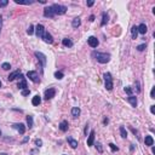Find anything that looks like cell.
Returning <instances> with one entry per match:
<instances>
[{
  "instance_id": "21",
  "label": "cell",
  "mask_w": 155,
  "mask_h": 155,
  "mask_svg": "<svg viewBox=\"0 0 155 155\" xmlns=\"http://www.w3.org/2000/svg\"><path fill=\"white\" fill-rule=\"evenodd\" d=\"M127 101L130 102V104L132 105V107H135V108L137 107V98L135 97V96H129V97H127Z\"/></svg>"
},
{
  "instance_id": "2",
  "label": "cell",
  "mask_w": 155,
  "mask_h": 155,
  "mask_svg": "<svg viewBox=\"0 0 155 155\" xmlns=\"http://www.w3.org/2000/svg\"><path fill=\"white\" fill-rule=\"evenodd\" d=\"M51 7H52V10H54L55 15H64V13L67 12V6H64V5H60V4H52L51 5Z\"/></svg>"
},
{
  "instance_id": "7",
  "label": "cell",
  "mask_w": 155,
  "mask_h": 155,
  "mask_svg": "<svg viewBox=\"0 0 155 155\" xmlns=\"http://www.w3.org/2000/svg\"><path fill=\"white\" fill-rule=\"evenodd\" d=\"M18 78H21V80L18 81V85H17V87H18L19 90H25L27 87H28V86H27V80L24 79L23 74H21V75H19Z\"/></svg>"
},
{
  "instance_id": "42",
  "label": "cell",
  "mask_w": 155,
  "mask_h": 155,
  "mask_svg": "<svg viewBox=\"0 0 155 155\" xmlns=\"http://www.w3.org/2000/svg\"><path fill=\"white\" fill-rule=\"evenodd\" d=\"M1 27H3V17L0 16V32H1Z\"/></svg>"
},
{
  "instance_id": "17",
  "label": "cell",
  "mask_w": 155,
  "mask_h": 155,
  "mask_svg": "<svg viewBox=\"0 0 155 155\" xmlns=\"http://www.w3.org/2000/svg\"><path fill=\"white\" fill-rule=\"evenodd\" d=\"M137 29H138V33H141V34H146L147 33V25H146V23H141V24L137 27Z\"/></svg>"
},
{
  "instance_id": "30",
  "label": "cell",
  "mask_w": 155,
  "mask_h": 155,
  "mask_svg": "<svg viewBox=\"0 0 155 155\" xmlns=\"http://www.w3.org/2000/svg\"><path fill=\"white\" fill-rule=\"evenodd\" d=\"M124 90H125V92H126L129 96H132V87H131V86H126Z\"/></svg>"
},
{
  "instance_id": "49",
  "label": "cell",
  "mask_w": 155,
  "mask_h": 155,
  "mask_svg": "<svg viewBox=\"0 0 155 155\" xmlns=\"http://www.w3.org/2000/svg\"><path fill=\"white\" fill-rule=\"evenodd\" d=\"M0 136H1V131H0Z\"/></svg>"
},
{
  "instance_id": "24",
  "label": "cell",
  "mask_w": 155,
  "mask_h": 155,
  "mask_svg": "<svg viewBox=\"0 0 155 155\" xmlns=\"http://www.w3.org/2000/svg\"><path fill=\"white\" fill-rule=\"evenodd\" d=\"M40 103H41V98H40V96H39V95L34 96V97H33V99H32V104H33V105H39Z\"/></svg>"
},
{
  "instance_id": "50",
  "label": "cell",
  "mask_w": 155,
  "mask_h": 155,
  "mask_svg": "<svg viewBox=\"0 0 155 155\" xmlns=\"http://www.w3.org/2000/svg\"><path fill=\"white\" fill-rule=\"evenodd\" d=\"M63 155H67V154H63Z\"/></svg>"
},
{
  "instance_id": "14",
  "label": "cell",
  "mask_w": 155,
  "mask_h": 155,
  "mask_svg": "<svg viewBox=\"0 0 155 155\" xmlns=\"http://www.w3.org/2000/svg\"><path fill=\"white\" fill-rule=\"evenodd\" d=\"M93 142H95V131L92 130L89 135V138H87V146L92 147L93 146Z\"/></svg>"
},
{
  "instance_id": "25",
  "label": "cell",
  "mask_w": 155,
  "mask_h": 155,
  "mask_svg": "<svg viewBox=\"0 0 155 155\" xmlns=\"http://www.w3.org/2000/svg\"><path fill=\"white\" fill-rule=\"evenodd\" d=\"M131 34H132V39L136 40L137 35H138V29H137V25H133V27H132V29H131Z\"/></svg>"
},
{
  "instance_id": "8",
  "label": "cell",
  "mask_w": 155,
  "mask_h": 155,
  "mask_svg": "<svg viewBox=\"0 0 155 155\" xmlns=\"http://www.w3.org/2000/svg\"><path fill=\"white\" fill-rule=\"evenodd\" d=\"M35 33H36V36L38 38H42V35H44L45 33V27L42 24H38L36 27H35Z\"/></svg>"
},
{
  "instance_id": "45",
  "label": "cell",
  "mask_w": 155,
  "mask_h": 155,
  "mask_svg": "<svg viewBox=\"0 0 155 155\" xmlns=\"http://www.w3.org/2000/svg\"><path fill=\"white\" fill-rule=\"evenodd\" d=\"M90 21H91V22H93V21H95V16H93V15H91V16H90Z\"/></svg>"
},
{
  "instance_id": "39",
  "label": "cell",
  "mask_w": 155,
  "mask_h": 155,
  "mask_svg": "<svg viewBox=\"0 0 155 155\" xmlns=\"http://www.w3.org/2000/svg\"><path fill=\"white\" fill-rule=\"evenodd\" d=\"M136 87H137V92H141V85H139V81H136Z\"/></svg>"
},
{
  "instance_id": "38",
  "label": "cell",
  "mask_w": 155,
  "mask_h": 155,
  "mask_svg": "<svg viewBox=\"0 0 155 155\" xmlns=\"http://www.w3.org/2000/svg\"><path fill=\"white\" fill-rule=\"evenodd\" d=\"M35 146H36V147H41V146H42V141H41V139H35Z\"/></svg>"
},
{
  "instance_id": "29",
  "label": "cell",
  "mask_w": 155,
  "mask_h": 155,
  "mask_svg": "<svg viewBox=\"0 0 155 155\" xmlns=\"http://www.w3.org/2000/svg\"><path fill=\"white\" fill-rule=\"evenodd\" d=\"M63 73H62V72H56V73H55V78H56V79H58V80H61V79H63Z\"/></svg>"
},
{
  "instance_id": "35",
  "label": "cell",
  "mask_w": 155,
  "mask_h": 155,
  "mask_svg": "<svg viewBox=\"0 0 155 155\" xmlns=\"http://www.w3.org/2000/svg\"><path fill=\"white\" fill-rule=\"evenodd\" d=\"M109 147H110V149L113 150V152H117V150H119V148H117L115 144H113V143H110V144H109Z\"/></svg>"
},
{
  "instance_id": "23",
  "label": "cell",
  "mask_w": 155,
  "mask_h": 155,
  "mask_svg": "<svg viewBox=\"0 0 155 155\" xmlns=\"http://www.w3.org/2000/svg\"><path fill=\"white\" fill-rule=\"evenodd\" d=\"M79 115H80V108L74 107L73 109H72V116H73L74 119H76V117H79Z\"/></svg>"
},
{
  "instance_id": "5",
  "label": "cell",
  "mask_w": 155,
  "mask_h": 155,
  "mask_svg": "<svg viewBox=\"0 0 155 155\" xmlns=\"http://www.w3.org/2000/svg\"><path fill=\"white\" fill-rule=\"evenodd\" d=\"M34 55H35V57H36L39 61H40V63H41V69H44V67L46 66V56H45L44 54L39 52V51H36Z\"/></svg>"
},
{
  "instance_id": "43",
  "label": "cell",
  "mask_w": 155,
  "mask_h": 155,
  "mask_svg": "<svg viewBox=\"0 0 155 155\" xmlns=\"http://www.w3.org/2000/svg\"><path fill=\"white\" fill-rule=\"evenodd\" d=\"M150 111H152L153 114L155 113V105H152V108H150Z\"/></svg>"
},
{
  "instance_id": "44",
  "label": "cell",
  "mask_w": 155,
  "mask_h": 155,
  "mask_svg": "<svg viewBox=\"0 0 155 155\" xmlns=\"http://www.w3.org/2000/svg\"><path fill=\"white\" fill-rule=\"evenodd\" d=\"M108 122H109V120H108L107 117H104V120H103V124H104V125H107Z\"/></svg>"
},
{
  "instance_id": "31",
  "label": "cell",
  "mask_w": 155,
  "mask_h": 155,
  "mask_svg": "<svg viewBox=\"0 0 155 155\" xmlns=\"http://www.w3.org/2000/svg\"><path fill=\"white\" fill-rule=\"evenodd\" d=\"M1 68H3L4 70H9L10 68H11V66H10V63L5 62V63H3V64H1Z\"/></svg>"
},
{
  "instance_id": "9",
  "label": "cell",
  "mask_w": 155,
  "mask_h": 155,
  "mask_svg": "<svg viewBox=\"0 0 155 155\" xmlns=\"http://www.w3.org/2000/svg\"><path fill=\"white\" fill-rule=\"evenodd\" d=\"M87 44H89L92 49H95V47H97L98 46L99 41H98V39L96 38V36H90V38L87 39Z\"/></svg>"
},
{
  "instance_id": "1",
  "label": "cell",
  "mask_w": 155,
  "mask_h": 155,
  "mask_svg": "<svg viewBox=\"0 0 155 155\" xmlns=\"http://www.w3.org/2000/svg\"><path fill=\"white\" fill-rule=\"evenodd\" d=\"M93 56L96 57V60H97V62H99V63L104 64V63H108L109 61H110V55L109 54H101V52H93Z\"/></svg>"
},
{
  "instance_id": "27",
  "label": "cell",
  "mask_w": 155,
  "mask_h": 155,
  "mask_svg": "<svg viewBox=\"0 0 155 155\" xmlns=\"http://www.w3.org/2000/svg\"><path fill=\"white\" fill-rule=\"evenodd\" d=\"M120 135H121L122 138H126L127 137V132H126V130H125V127L124 126H120Z\"/></svg>"
},
{
  "instance_id": "3",
  "label": "cell",
  "mask_w": 155,
  "mask_h": 155,
  "mask_svg": "<svg viewBox=\"0 0 155 155\" xmlns=\"http://www.w3.org/2000/svg\"><path fill=\"white\" fill-rule=\"evenodd\" d=\"M104 85H105V89L108 91H111L113 90V78H111V74L110 73H104Z\"/></svg>"
},
{
  "instance_id": "13",
  "label": "cell",
  "mask_w": 155,
  "mask_h": 155,
  "mask_svg": "<svg viewBox=\"0 0 155 155\" xmlns=\"http://www.w3.org/2000/svg\"><path fill=\"white\" fill-rule=\"evenodd\" d=\"M21 74H22L21 70L17 69V70H15V72H12V73H10V75L7 76V79H9V81H13V80L16 79V78H18Z\"/></svg>"
},
{
  "instance_id": "32",
  "label": "cell",
  "mask_w": 155,
  "mask_h": 155,
  "mask_svg": "<svg viewBox=\"0 0 155 155\" xmlns=\"http://www.w3.org/2000/svg\"><path fill=\"white\" fill-rule=\"evenodd\" d=\"M27 33H28L29 35H32L33 33H34V25H32V24L29 25V28L27 29Z\"/></svg>"
},
{
  "instance_id": "33",
  "label": "cell",
  "mask_w": 155,
  "mask_h": 155,
  "mask_svg": "<svg viewBox=\"0 0 155 155\" xmlns=\"http://www.w3.org/2000/svg\"><path fill=\"white\" fill-rule=\"evenodd\" d=\"M96 148H97V150H98L99 153H103V148H102V144H101L99 142L96 143Z\"/></svg>"
},
{
  "instance_id": "12",
  "label": "cell",
  "mask_w": 155,
  "mask_h": 155,
  "mask_svg": "<svg viewBox=\"0 0 155 155\" xmlns=\"http://www.w3.org/2000/svg\"><path fill=\"white\" fill-rule=\"evenodd\" d=\"M13 129H16L17 131L19 132V135H24V132H25V126L23 125V124H13Z\"/></svg>"
},
{
  "instance_id": "19",
  "label": "cell",
  "mask_w": 155,
  "mask_h": 155,
  "mask_svg": "<svg viewBox=\"0 0 155 155\" xmlns=\"http://www.w3.org/2000/svg\"><path fill=\"white\" fill-rule=\"evenodd\" d=\"M144 143H146V146H148V147H153V144H154V139H153L152 136H146Z\"/></svg>"
},
{
  "instance_id": "15",
  "label": "cell",
  "mask_w": 155,
  "mask_h": 155,
  "mask_svg": "<svg viewBox=\"0 0 155 155\" xmlns=\"http://www.w3.org/2000/svg\"><path fill=\"white\" fill-rule=\"evenodd\" d=\"M68 127H69V124H68V121H67V120L61 121V124H60V130L62 131V132H67V131H68Z\"/></svg>"
},
{
  "instance_id": "37",
  "label": "cell",
  "mask_w": 155,
  "mask_h": 155,
  "mask_svg": "<svg viewBox=\"0 0 155 155\" xmlns=\"http://www.w3.org/2000/svg\"><path fill=\"white\" fill-rule=\"evenodd\" d=\"M30 93V90L29 89H25V90H22V96H28Z\"/></svg>"
},
{
  "instance_id": "6",
  "label": "cell",
  "mask_w": 155,
  "mask_h": 155,
  "mask_svg": "<svg viewBox=\"0 0 155 155\" xmlns=\"http://www.w3.org/2000/svg\"><path fill=\"white\" fill-rule=\"evenodd\" d=\"M55 95H56V90L52 89V87H50V89L45 90L44 97H45V99H47V101H49V99H51V98H54Z\"/></svg>"
},
{
  "instance_id": "10",
  "label": "cell",
  "mask_w": 155,
  "mask_h": 155,
  "mask_svg": "<svg viewBox=\"0 0 155 155\" xmlns=\"http://www.w3.org/2000/svg\"><path fill=\"white\" fill-rule=\"evenodd\" d=\"M41 39H42L46 44H52V42H54V38H52V35H51L49 32H46V30H45V33H44V35H42V38H41Z\"/></svg>"
},
{
  "instance_id": "36",
  "label": "cell",
  "mask_w": 155,
  "mask_h": 155,
  "mask_svg": "<svg viewBox=\"0 0 155 155\" xmlns=\"http://www.w3.org/2000/svg\"><path fill=\"white\" fill-rule=\"evenodd\" d=\"M146 47H147V45L146 44H142V45H138V46H137V50H138V51H143Z\"/></svg>"
},
{
  "instance_id": "46",
  "label": "cell",
  "mask_w": 155,
  "mask_h": 155,
  "mask_svg": "<svg viewBox=\"0 0 155 155\" xmlns=\"http://www.w3.org/2000/svg\"><path fill=\"white\" fill-rule=\"evenodd\" d=\"M28 141H29V137H25V138L22 141V143H25V142H28Z\"/></svg>"
},
{
  "instance_id": "26",
  "label": "cell",
  "mask_w": 155,
  "mask_h": 155,
  "mask_svg": "<svg viewBox=\"0 0 155 155\" xmlns=\"http://www.w3.org/2000/svg\"><path fill=\"white\" fill-rule=\"evenodd\" d=\"M27 124H28L29 129H32V127H33V116H30V115L27 116Z\"/></svg>"
},
{
  "instance_id": "47",
  "label": "cell",
  "mask_w": 155,
  "mask_h": 155,
  "mask_svg": "<svg viewBox=\"0 0 155 155\" xmlns=\"http://www.w3.org/2000/svg\"><path fill=\"white\" fill-rule=\"evenodd\" d=\"M0 155H7V154H6V153H1V154H0Z\"/></svg>"
},
{
  "instance_id": "34",
  "label": "cell",
  "mask_w": 155,
  "mask_h": 155,
  "mask_svg": "<svg viewBox=\"0 0 155 155\" xmlns=\"http://www.w3.org/2000/svg\"><path fill=\"white\" fill-rule=\"evenodd\" d=\"M9 4V0H0V7H5Z\"/></svg>"
},
{
  "instance_id": "22",
  "label": "cell",
  "mask_w": 155,
  "mask_h": 155,
  "mask_svg": "<svg viewBox=\"0 0 155 155\" xmlns=\"http://www.w3.org/2000/svg\"><path fill=\"white\" fill-rule=\"evenodd\" d=\"M62 44H63V46H66V47H72V46H73V41L68 38H64L63 40H62Z\"/></svg>"
},
{
  "instance_id": "20",
  "label": "cell",
  "mask_w": 155,
  "mask_h": 155,
  "mask_svg": "<svg viewBox=\"0 0 155 155\" xmlns=\"http://www.w3.org/2000/svg\"><path fill=\"white\" fill-rule=\"evenodd\" d=\"M80 24H81V19L79 18V17H76V18H74L73 21H72V27L73 28H79L80 27Z\"/></svg>"
},
{
  "instance_id": "11",
  "label": "cell",
  "mask_w": 155,
  "mask_h": 155,
  "mask_svg": "<svg viewBox=\"0 0 155 155\" xmlns=\"http://www.w3.org/2000/svg\"><path fill=\"white\" fill-rule=\"evenodd\" d=\"M44 16L45 17H50V18H52V17H55L56 15H55L54 10H52V7L51 6H47L44 9Z\"/></svg>"
},
{
  "instance_id": "41",
  "label": "cell",
  "mask_w": 155,
  "mask_h": 155,
  "mask_svg": "<svg viewBox=\"0 0 155 155\" xmlns=\"http://www.w3.org/2000/svg\"><path fill=\"white\" fill-rule=\"evenodd\" d=\"M93 4H95V1H92V0H91V1H87V6L91 7L92 5H93Z\"/></svg>"
},
{
  "instance_id": "28",
  "label": "cell",
  "mask_w": 155,
  "mask_h": 155,
  "mask_svg": "<svg viewBox=\"0 0 155 155\" xmlns=\"http://www.w3.org/2000/svg\"><path fill=\"white\" fill-rule=\"evenodd\" d=\"M15 3L19 4V5H30V4H33L34 1H19V0H15Z\"/></svg>"
},
{
  "instance_id": "4",
  "label": "cell",
  "mask_w": 155,
  "mask_h": 155,
  "mask_svg": "<svg viewBox=\"0 0 155 155\" xmlns=\"http://www.w3.org/2000/svg\"><path fill=\"white\" fill-rule=\"evenodd\" d=\"M27 76H28V78L32 80L33 82H35V84L40 82V78H39V74L36 73V72H34V70H29L28 73H27Z\"/></svg>"
},
{
  "instance_id": "18",
  "label": "cell",
  "mask_w": 155,
  "mask_h": 155,
  "mask_svg": "<svg viewBox=\"0 0 155 155\" xmlns=\"http://www.w3.org/2000/svg\"><path fill=\"white\" fill-rule=\"evenodd\" d=\"M108 21H109V16H108V13L107 12H102V22H101L102 27L107 24Z\"/></svg>"
},
{
  "instance_id": "48",
  "label": "cell",
  "mask_w": 155,
  "mask_h": 155,
  "mask_svg": "<svg viewBox=\"0 0 155 155\" xmlns=\"http://www.w3.org/2000/svg\"><path fill=\"white\" fill-rule=\"evenodd\" d=\"M0 87H1V81H0Z\"/></svg>"
},
{
  "instance_id": "16",
  "label": "cell",
  "mask_w": 155,
  "mask_h": 155,
  "mask_svg": "<svg viewBox=\"0 0 155 155\" xmlns=\"http://www.w3.org/2000/svg\"><path fill=\"white\" fill-rule=\"evenodd\" d=\"M67 141H68L69 146L72 147L73 149H76V148H78V141H76V139H74L73 137H68V138H67Z\"/></svg>"
},
{
  "instance_id": "40",
  "label": "cell",
  "mask_w": 155,
  "mask_h": 155,
  "mask_svg": "<svg viewBox=\"0 0 155 155\" xmlns=\"http://www.w3.org/2000/svg\"><path fill=\"white\" fill-rule=\"evenodd\" d=\"M154 96H155V87H153L152 91H150V97L154 98Z\"/></svg>"
}]
</instances>
